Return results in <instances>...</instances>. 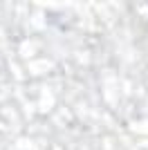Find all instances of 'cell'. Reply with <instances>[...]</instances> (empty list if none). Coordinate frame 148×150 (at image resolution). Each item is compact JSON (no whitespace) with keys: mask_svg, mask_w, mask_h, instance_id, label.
Instances as JSON below:
<instances>
[]
</instances>
